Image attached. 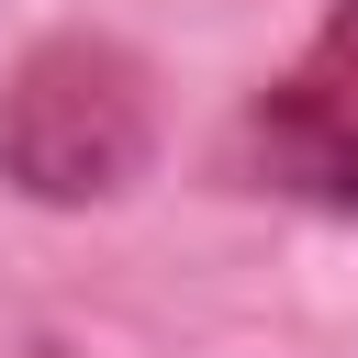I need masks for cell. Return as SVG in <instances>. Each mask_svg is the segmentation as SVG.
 I'll use <instances>...</instances> for the list:
<instances>
[{
    "instance_id": "obj_1",
    "label": "cell",
    "mask_w": 358,
    "mask_h": 358,
    "mask_svg": "<svg viewBox=\"0 0 358 358\" xmlns=\"http://www.w3.org/2000/svg\"><path fill=\"white\" fill-rule=\"evenodd\" d=\"M157 157V90L112 34H45L0 90V179L22 201H123Z\"/></svg>"
},
{
    "instance_id": "obj_2",
    "label": "cell",
    "mask_w": 358,
    "mask_h": 358,
    "mask_svg": "<svg viewBox=\"0 0 358 358\" xmlns=\"http://www.w3.org/2000/svg\"><path fill=\"white\" fill-rule=\"evenodd\" d=\"M224 168L246 190L313 201V213H358V0H324L313 45L235 112Z\"/></svg>"
}]
</instances>
